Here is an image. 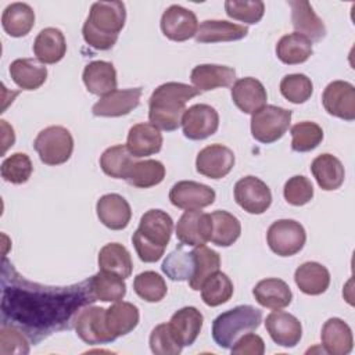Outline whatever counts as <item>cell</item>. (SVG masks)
<instances>
[{
    "label": "cell",
    "mask_w": 355,
    "mask_h": 355,
    "mask_svg": "<svg viewBox=\"0 0 355 355\" xmlns=\"http://www.w3.org/2000/svg\"><path fill=\"white\" fill-rule=\"evenodd\" d=\"M94 301L89 279L72 286H44L26 280L4 261L3 322L19 327L33 343L69 329L78 312Z\"/></svg>",
    "instance_id": "obj_1"
},
{
    "label": "cell",
    "mask_w": 355,
    "mask_h": 355,
    "mask_svg": "<svg viewBox=\"0 0 355 355\" xmlns=\"http://www.w3.org/2000/svg\"><path fill=\"white\" fill-rule=\"evenodd\" d=\"M200 92L194 86L180 82H166L159 85L148 100L150 123L158 129L172 132L182 125L186 103Z\"/></svg>",
    "instance_id": "obj_2"
},
{
    "label": "cell",
    "mask_w": 355,
    "mask_h": 355,
    "mask_svg": "<svg viewBox=\"0 0 355 355\" xmlns=\"http://www.w3.org/2000/svg\"><path fill=\"white\" fill-rule=\"evenodd\" d=\"M126 10L122 1H96L83 24L85 42L96 50H110L125 26Z\"/></svg>",
    "instance_id": "obj_3"
},
{
    "label": "cell",
    "mask_w": 355,
    "mask_h": 355,
    "mask_svg": "<svg viewBox=\"0 0 355 355\" xmlns=\"http://www.w3.org/2000/svg\"><path fill=\"white\" fill-rule=\"evenodd\" d=\"M262 312L251 305L234 306L215 318L212 338L220 348H232L239 337L259 327Z\"/></svg>",
    "instance_id": "obj_4"
},
{
    "label": "cell",
    "mask_w": 355,
    "mask_h": 355,
    "mask_svg": "<svg viewBox=\"0 0 355 355\" xmlns=\"http://www.w3.org/2000/svg\"><path fill=\"white\" fill-rule=\"evenodd\" d=\"M33 147L46 165H61L67 162L73 151V137L64 126H49L40 130L33 141Z\"/></svg>",
    "instance_id": "obj_5"
},
{
    "label": "cell",
    "mask_w": 355,
    "mask_h": 355,
    "mask_svg": "<svg viewBox=\"0 0 355 355\" xmlns=\"http://www.w3.org/2000/svg\"><path fill=\"white\" fill-rule=\"evenodd\" d=\"M293 112L277 105H263L251 116V135L263 144L277 141L288 130Z\"/></svg>",
    "instance_id": "obj_6"
},
{
    "label": "cell",
    "mask_w": 355,
    "mask_h": 355,
    "mask_svg": "<svg viewBox=\"0 0 355 355\" xmlns=\"http://www.w3.org/2000/svg\"><path fill=\"white\" fill-rule=\"evenodd\" d=\"M269 248L279 257H291L302 250L306 241L304 226L293 219L273 222L266 233Z\"/></svg>",
    "instance_id": "obj_7"
},
{
    "label": "cell",
    "mask_w": 355,
    "mask_h": 355,
    "mask_svg": "<svg viewBox=\"0 0 355 355\" xmlns=\"http://www.w3.org/2000/svg\"><path fill=\"white\" fill-rule=\"evenodd\" d=\"M76 334L82 341L90 345L107 344L116 337L108 330L105 323V308L87 305L82 308L73 322Z\"/></svg>",
    "instance_id": "obj_8"
},
{
    "label": "cell",
    "mask_w": 355,
    "mask_h": 355,
    "mask_svg": "<svg viewBox=\"0 0 355 355\" xmlns=\"http://www.w3.org/2000/svg\"><path fill=\"white\" fill-rule=\"evenodd\" d=\"M234 200L248 214H263L272 204V193L265 182L244 176L234 184Z\"/></svg>",
    "instance_id": "obj_9"
},
{
    "label": "cell",
    "mask_w": 355,
    "mask_h": 355,
    "mask_svg": "<svg viewBox=\"0 0 355 355\" xmlns=\"http://www.w3.org/2000/svg\"><path fill=\"white\" fill-rule=\"evenodd\" d=\"M219 128L218 111L208 104H194L182 116L183 135L190 140H204Z\"/></svg>",
    "instance_id": "obj_10"
},
{
    "label": "cell",
    "mask_w": 355,
    "mask_h": 355,
    "mask_svg": "<svg viewBox=\"0 0 355 355\" xmlns=\"http://www.w3.org/2000/svg\"><path fill=\"white\" fill-rule=\"evenodd\" d=\"M324 110L340 119H355V87L347 80L330 82L322 94Z\"/></svg>",
    "instance_id": "obj_11"
},
{
    "label": "cell",
    "mask_w": 355,
    "mask_h": 355,
    "mask_svg": "<svg viewBox=\"0 0 355 355\" xmlns=\"http://www.w3.org/2000/svg\"><path fill=\"white\" fill-rule=\"evenodd\" d=\"M215 197L214 189L193 180H180L175 183L169 191L171 202L184 211L202 209L214 204Z\"/></svg>",
    "instance_id": "obj_12"
},
{
    "label": "cell",
    "mask_w": 355,
    "mask_h": 355,
    "mask_svg": "<svg viewBox=\"0 0 355 355\" xmlns=\"http://www.w3.org/2000/svg\"><path fill=\"white\" fill-rule=\"evenodd\" d=\"M159 26L168 39L173 42H184L196 36L198 21L191 10L173 4L164 11Z\"/></svg>",
    "instance_id": "obj_13"
},
{
    "label": "cell",
    "mask_w": 355,
    "mask_h": 355,
    "mask_svg": "<svg viewBox=\"0 0 355 355\" xmlns=\"http://www.w3.org/2000/svg\"><path fill=\"white\" fill-rule=\"evenodd\" d=\"M212 222L209 214L196 211H184L176 225V237L183 245L198 247L211 240Z\"/></svg>",
    "instance_id": "obj_14"
},
{
    "label": "cell",
    "mask_w": 355,
    "mask_h": 355,
    "mask_svg": "<svg viewBox=\"0 0 355 355\" xmlns=\"http://www.w3.org/2000/svg\"><path fill=\"white\" fill-rule=\"evenodd\" d=\"M233 151L223 144H211L200 150L196 158V169L209 179L225 178L234 166Z\"/></svg>",
    "instance_id": "obj_15"
},
{
    "label": "cell",
    "mask_w": 355,
    "mask_h": 355,
    "mask_svg": "<svg viewBox=\"0 0 355 355\" xmlns=\"http://www.w3.org/2000/svg\"><path fill=\"white\" fill-rule=\"evenodd\" d=\"M173 230L172 218L162 209H148L140 218L136 233L147 243L165 250Z\"/></svg>",
    "instance_id": "obj_16"
},
{
    "label": "cell",
    "mask_w": 355,
    "mask_h": 355,
    "mask_svg": "<svg viewBox=\"0 0 355 355\" xmlns=\"http://www.w3.org/2000/svg\"><path fill=\"white\" fill-rule=\"evenodd\" d=\"M265 327L270 338L280 347H295L302 336L301 322L291 313L275 309L265 319Z\"/></svg>",
    "instance_id": "obj_17"
},
{
    "label": "cell",
    "mask_w": 355,
    "mask_h": 355,
    "mask_svg": "<svg viewBox=\"0 0 355 355\" xmlns=\"http://www.w3.org/2000/svg\"><path fill=\"white\" fill-rule=\"evenodd\" d=\"M141 87H132L123 90H114L107 96H103L92 108L96 116H122L128 115L140 104Z\"/></svg>",
    "instance_id": "obj_18"
},
{
    "label": "cell",
    "mask_w": 355,
    "mask_h": 355,
    "mask_svg": "<svg viewBox=\"0 0 355 355\" xmlns=\"http://www.w3.org/2000/svg\"><path fill=\"white\" fill-rule=\"evenodd\" d=\"M96 212L100 222L111 230L125 229L132 218L129 202L116 193L104 194L96 204Z\"/></svg>",
    "instance_id": "obj_19"
},
{
    "label": "cell",
    "mask_w": 355,
    "mask_h": 355,
    "mask_svg": "<svg viewBox=\"0 0 355 355\" xmlns=\"http://www.w3.org/2000/svg\"><path fill=\"white\" fill-rule=\"evenodd\" d=\"M232 100L244 114H254L266 105L268 94L263 85L251 76L237 79L230 90Z\"/></svg>",
    "instance_id": "obj_20"
},
{
    "label": "cell",
    "mask_w": 355,
    "mask_h": 355,
    "mask_svg": "<svg viewBox=\"0 0 355 355\" xmlns=\"http://www.w3.org/2000/svg\"><path fill=\"white\" fill-rule=\"evenodd\" d=\"M126 147L135 158L157 154L162 147V133L150 122L136 123L129 129Z\"/></svg>",
    "instance_id": "obj_21"
},
{
    "label": "cell",
    "mask_w": 355,
    "mask_h": 355,
    "mask_svg": "<svg viewBox=\"0 0 355 355\" xmlns=\"http://www.w3.org/2000/svg\"><path fill=\"white\" fill-rule=\"evenodd\" d=\"M291 7V22L297 33L308 37L311 42H319L326 36V26L316 15L311 3L305 0L288 1Z\"/></svg>",
    "instance_id": "obj_22"
},
{
    "label": "cell",
    "mask_w": 355,
    "mask_h": 355,
    "mask_svg": "<svg viewBox=\"0 0 355 355\" xmlns=\"http://www.w3.org/2000/svg\"><path fill=\"white\" fill-rule=\"evenodd\" d=\"M190 80L201 92L232 86L236 80V71L232 67L218 64H200L191 69Z\"/></svg>",
    "instance_id": "obj_23"
},
{
    "label": "cell",
    "mask_w": 355,
    "mask_h": 355,
    "mask_svg": "<svg viewBox=\"0 0 355 355\" xmlns=\"http://www.w3.org/2000/svg\"><path fill=\"white\" fill-rule=\"evenodd\" d=\"M202 322L204 316L197 308L184 306L172 315L168 324L176 341L182 347H189L197 340Z\"/></svg>",
    "instance_id": "obj_24"
},
{
    "label": "cell",
    "mask_w": 355,
    "mask_h": 355,
    "mask_svg": "<svg viewBox=\"0 0 355 355\" xmlns=\"http://www.w3.org/2000/svg\"><path fill=\"white\" fill-rule=\"evenodd\" d=\"M86 89L96 96H107L116 90V71L108 61L97 60L89 62L82 73Z\"/></svg>",
    "instance_id": "obj_25"
},
{
    "label": "cell",
    "mask_w": 355,
    "mask_h": 355,
    "mask_svg": "<svg viewBox=\"0 0 355 355\" xmlns=\"http://www.w3.org/2000/svg\"><path fill=\"white\" fill-rule=\"evenodd\" d=\"M320 338L324 351L331 355H347L354 347L352 330L340 318H330L324 322Z\"/></svg>",
    "instance_id": "obj_26"
},
{
    "label": "cell",
    "mask_w": 355,
    "mask_h": 355,
    "mask_svg": "<svg viewBox=\"0 0 355 355\" xmlns=\"http://www.w3.org/2000/svg\"><path fill=\"white\" fill-rule=\"evenodd\" d=\"M67 42L64 33L57 28L42 29L33 42V54L42 64H55L64 58Z\"/></svg>",
    "instance_id": "obj_27"
},
{
    "label": "cell",
    "mask_w": 355,
    "mask_h": 355,
    "mask_svg": "<svg viewBox=\"0 0 355 355\" xmlns=\"http://www.w3.org/2000/svg\"><path fill=\"white\" fill-rule=\"evenodd\" d=\"M257 302L269 309H283L290 305L293 293L288 284L276 277H269L258 282L252 288Z\"/></svg>",
    "instance_id": "obj_28"
},
{
    "label": "cell",
    "mask_w": 355,
    "mask_h": 355,
    "mask_svg": "<svg viewBox=\"0 0 355 355\" xmlns=\"http://www.w3.org/2000/svg\"><path fill=\"white\" fill-rule=\"evenodd\" d=\"M10 76L22 90H36L47 79V68L35 58H17L10 64Z\"/></svg>",
    "instance_id": "obj_29"
},
{
    "label": "cell",
    "mask_w": 355,
    "mask_h": 355,
    "mask_svg": "<svg viewBox=\"0 0 355 355\" xmlns=\"http://www.w3.org/2000/svg\"><path fill=\"white\" fill-rule=\"evenodd\" d=\"M248 28L244 25L233 24L223 19H207L201 22L196 33L198 43H218V42H234L245 37Z\"/></svg>",
    "instance_id": "obj_30"
},
{
    "label": "cell",
    "mask_w": 355,
    "mask_h": 355,
    "mask_svg": "<svg viewBox=\"0 0 355 355\" xmlns=\"http://www.w3.org/2000/svg\"><path fill=\"white\" fill-rule=\"evenodd\" d=\"M311 172L319 187L326 191L337 190L345 178V171L341 161L333 154H320L311 164Z\"/></svg>",
    "instance_id": "obj_31"
},
{
    "label": "cell",
    "mask_w": 355,
    "mask_h": 355,
    "mask_svg": "<svg viewBox=\"0 0 355 355\" xmlns=\"http://www.w3.org/2000/svg\"><path fill=\"white\" fill-rule=\"evenodd\" d=\"M294 280L304 294L319 295L329 288L330 273L322 263L308 261L295 269Z\"/></svg>",
    "instance_id": "obj_32"
},
{
    "label": "cell",
    "mask_w": 355,
    "mask_h": 355,
    "mask_svg": "<svg viewBox=\"0 0 355 355\" xmlns=\"http://www.w3.org/2000/svg\"><path fill=\"white\" fill-rule=\"evenodd\" d=\"M1 25L12 37L26 36L35 25V11L26 3H11L3 11Z\"/></svg>",
    "instance_id": "obj_33"
},
{
    "label": "cell",
    "mask_w": 355,
    "mask_h": 355,
    "mask_svg": "<svg viewBox=\"0 0 355 355\" xmlns=\"http://www.w3.org/2000/svg\"><path fill=\"white\" fill-rule=\"evenodd\" d=\"M139 318V309L132 302L116 301L105 309L107 327L116 338L130 333L137 326Z\"/></svg>",
    "instance_id": "obj_34"
},
{
    "label": "cell",
    "mask_w": 355,
    "mask_h": 355,
    "mask_svg": "<svg viewBox=\"0 0 355 355\" xmlns=\"http://www.w3.org/2000/svg\"><path fill=\"white\" fill-rule=\"evenodd\" d=\"M98 268L128 279L133 270L130 252L119 243H108L98 252Z\"/></svg>",
    "instance_id": "obj_35"
},
{
    "label": "cell",
    "mask_w": 355,
    "mask_h": 355,
    "mask_svg": "<svg viewBox=\"0 0 355 355\" xmlns=\"http://www.w3.org/2000/svg\"><path fill=\"white\" fill-rule=\"evenodd\" d=\"M312 42L297 32L284 35L276 44L277 58L287 65L302 64L312 55Z\"/></svg>",
    "instance_id": "obj_36"
},
{
    "label": "cell",
    "mask_w": 355,
    "mask_h": 355,
    "mask_svg": "<svg viewBox=\"0 0 355 355\" xmlns=\"http://www.w3.org/2000/svg\"><path fill=\"white\" fill-rule=\"evenodd\" d=\"M123 280L125 279L111 272L98 270L89 279V284L92 294L97 301L116 302L121 301L126 294V284Z\"/></svg>",
    "instance_id": "obj_37"
},
{
    "label": "cell",
    "mask_w": 355,
    "mask_h": 355,
    "mask_svg": "<svg viewBox=\"0 0 355 355\" xmlns=\"http://www.w3.org/2000/svg\"><path fill=\"white\" fill-rule=\"evenodd\" d=\"M212 222V232H211V243L219 247H229L241 234V225L240 220L230 212L218 209L209 214Z\"/></svg>",
    "instance_id": "obj_38"
},
{
    "label": "cell",
    "mask_w": 355,
    "mask_h": 355,
    "mask_svg": "<svg viewBox=\"0 0 355 355\" xmlns=\"http://www.w3.org/2000/svg\"><path fill=\"white\" fill-rule=\"evenodd\" d=\"M133 164H135L133 155L129 153L128 147L123 144L108 147L100 157V166L103 172L114 179L126 180Z\"/></svg>",
    "instance_id": "obj_39"
},
{
    "label": "cell",
    "mask_w": 355,
    "mask_h": 355,
    "mask_svg": "<svg viewBox=\"0 0 355 355\" xmlns=\"http://www.w3.org/2000/svg\"><path fill=\"white\" fill-rule=\"evenodd\" d=\"M196 266L194 273L189 279V286L194 291H200L202 283L215 272L219 270L220 266V257L216 251L208 248L205 244L194 247L193 250Z\"/></svg>",
    "instance_id": "obj_40"
},
{
    "label": "cell",
    "mask_w": 355,
    "mask_h": 355,
    "mask_svg": "<svg viewBox=\"0 0 355 355\" xmlns=\"http://www.w3.org/2000/svg\"><path fill=\"white\" fill-rule=\"evenodd\" d=\"M165 178V166L157 159H144L135 162L126 182L139 189H148L159 184Z\"/></svg>",
    "instance_id": "obj_41"
},
{
    "label": "cell",
    "mask_w": 355,
    "mask_h": 355,
    "mask_svg": "<svg viewBox=\"0 0 355 355\" xmlns=\"http://www.w3.org/2000/svg\"><path fill=\"white\" fill-rule=\"evenodd\" d=\"M194 266H196V261H194L193 251L190 252L184 251L183 244H180L179 247H176L175 251L166 255L161 269L166 275V277H169L171 280L183 282V280H189L193 276Z\"/></svg>",
    "instance_id": "obj_42"
},
{
    "label": "cell",
    "mask_w": 355,
    "mask_h": 355,
    "mask_svg": "<svg viewBox=\"0 0 355 355\" xmlns=\"http://www.w3.org/2000/svg\"><path fill=\"white\" fill-rule=\"evenodd\" d=\"M233 290V283L227 275L218 270L202 283L201 298L208 306H218L232 298Z\"/></svg>",
    "instance_id": "obj_43"
},
{
    "label": "cell",
    "mask_w": 355,
    "mask_h": 355,
    "mask_svg": "<svg viewBox=\"0 0 355 355\" xmlns=\"http://www.w3.org/2000/svg\"><path fill=\"white\" fill-rule=\"evenodd\" d=\"M135 293L147 302H158L166 295V283L161 275L153 270L139 273L133 280Z\"/></svg>",
    "instance_id": "obj_44"
},
{
    "label": "cell",
    "mask_w": 355,
    "mask_h": 355,
    "mask_svg": "<svg viewBox=\"0 0 355 355\" xmlns=\"http://www.w3.org/2000/svg\"><path fill=\"white\" fill-rule=\"evenodd\" d=\"M291 148L297 153H308L323 140V130L316 122L302 121L291 128Z\"/></svg>",
    "instance_id": "obj_45"
},
{
    "label": "cell",
    "mask_w": 355,
    "mask_h": 355,
    "mask_svg": "<svg viewBox=\"0 0 355 355\" xmlns=\"http://www.w3.org/2000/svg\"><path fill=\"white\" fill-rule=\"evenodd\" d=\"M282 96L294 104L308 101L313 93L312 80L304 73L286 75L280 82Z\"/></svg>",
    "instance_id": "obj_46"
},
{
    "label": "cell",
    "mask_w": 355,
    "mask_h": 355,
    "mask_svg": "<svg viewBox=\"0 0 355 355\" xmlns=\"http://www.w3.org/2000/svg\"><path fill=\"white\" fill-rule=\"evenodd\" d=\"M33 171L32 161L25 153H15L7 157L0 168L1 178L12 184H22L29 180Z\"/></svg>",
    "instance_id": "obj_47"
},
{
    "label": "cell",
    "mask_w": 355,
    "mask_h": 355,
    "mask_svg": "<svg viewBox=\"0 0 355 355\" xmlns=\"http://www.w3.org/2000/svg\"><path fill=\"white\" fill-rule=\"evenodd\" d=\"M29 352V337L11 323H1L0 327V354L25 355Z\"/></svg>",
    "instance_id": "obj_48"
},
{
    "label": "cell",
    "mask_w": 355,
    "mask_h": 355,
    "mask_svg": "<svg viewBox=\"0 0 355 355\" xmlns=\"http://www.w3.org/2000/svg\"><path fill=\"white\" fill-rule=\"evenodd\" d=\"M225 11L227 17L241 21L245 24H258L265 12V4L261 0L255 1H240L227 0L225 1Z\"/></svg>",
    "instance_id": "obj_49"
},
{
    "label": "cell",
    "mask_w": 355,
    "mask_h": 355,
    "mask_svg": "<svg viewBox=\"0 0 355 355\" xmlns=\"http://www.w3.org/2000/svg\"><path fill=\"white\" fill-rule=\"evenodd\" d=\"M283 196L288 204L294 207H301L312 200L313 186L308 178L302 175H295L284 183Z\"/></svg>",
    "instance_id": "obj_50"
},
{
    "label": "cell",
    "mask_w": 355,
    "mask_h": 355,
    "mask_svg": "<svg viewBox=\"0 0 355 355\" xmlns=\"http://www.w3.org/2000/svg\"><path fill=\"white\" fill-rule=\"evenodd\" d=\"M150 348L155 355H178L183 349L173 337L168 323H161L153 329L150 334Z\"/></svg>",
    "instance_id": "obj_51"
},
{
    "label": "cell",
    "mask_w": 355,
    "mask_h": 355,
    "mask_svg": "<svg viewBox=\"0 0 355 355\" xmlns=\"http://www.w3.org/2000/svg\"><path fill=\"white\" fill-rule=\"evenodd\" d=\"M230 351L234 355H262L265 352V343L258 334L248 331L236 340Z\"/></svg>",
    "instance_id": "obj_52"
}]
</instances>
